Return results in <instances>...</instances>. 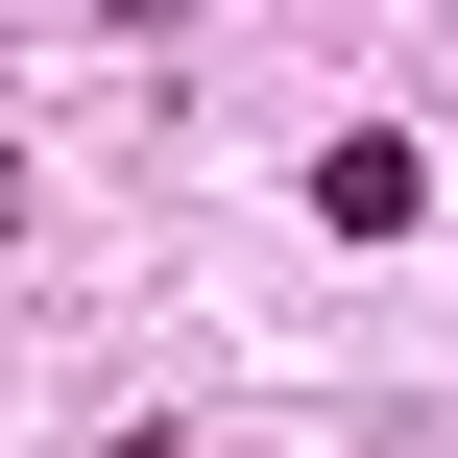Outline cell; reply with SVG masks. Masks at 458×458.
<instances>
[{
	"label": "cell",
	"mask_w": 458,
	"mask_h": 458,
	"mask_svg": "<svg viewBox=\"0 0 458 458\" xmlns=\"http://www.w3.org/2000/svg\"><path fill=\"white\" fill-rule=\"evenodd\" d=\"M314 217H338V242H411V217H435V145H411V121H338V145H314Z\"/></svg>",
	"instance_id": "1"
},
{
	"label": "cell",
	"mask_w": 458,
	"mask_h": 458,
	"mask_svg": "<svg viewBox=\"0 0 458 458\" xmlns=\"http://www.w3.org/2000/svg\"><path fill=\"white\" fill-rule=\"evenodd\" d=\"M0 242H24V145H0Z\"/></svg>",
	"instance_id": "2"
}]
</instances>
